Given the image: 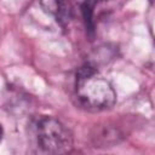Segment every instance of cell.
Instances as JSON below:
<instances>
[{
    "instance_id": "cell-1",
    "label": "cell",
    "mask_w": 155,
    "mask_h": 155,
    "mask_svg": "<svg viewBox=\"0 0 155 155\" xmlns=\"http://www.w3.org/2000/svg\"><path fill=\"white\" fill-rule=\"evenodd\" d=\"M75 88L80 104L88 110H107L116 102L111 84L90 64L79 69Z\"/></svg>"
},
{
    "instance_id": "cell-3",
    "label": "cell",
    "mask_w": 155,
    "mask_h": 155,
    "mask_svg": "<svg viewBox=\"0 0 155 155\" xmlns=\"http://www.w3.org/2000/svg\"><path fill=\"white\" fill-rule=\"evenodd\" d=\"M40 4L44 7V10L51 15L58 16L61 13L62 10L61 0H40Z\"/></svg>"
},
{
    "instance_id": "cell-2",
    "label": "cell",
    "mask_w": 155,
    "mask_h": 155,
    "mask_svg": "<svg viewBox=\"0 0 155 155\" xmlns=\"http://www.w3.org/2000/svg\"><path fill=\"white\" fill-rule=\"evenodd\" d=\"M31 139L35 151L40 154H63L73 145L68 128L52 116H41L33 124Z\"/></svg>"
},
{
    "instance_id": "cell-4",
    "label": "cell",
    "mask_w": 155,
    "mask_h": 155,
    "mask_svg": "<svg viewBox=\"0 0 155 155\" xmlns=\"http://www.w3.org/2000/svg\"><path fill=\"white\" fill-rule=\"evenodd\" d=\"M2 133H4V131H2V127L0 125V142H1V138H2Z\"/></svg>"
}]
</instances>
